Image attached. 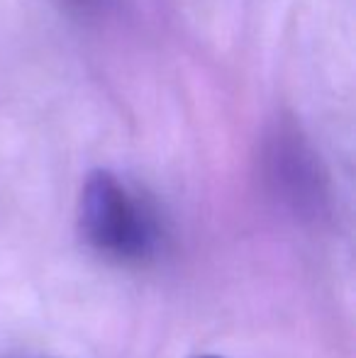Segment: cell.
I'll use <instances>...</instances> for the list:
<instances>
[{
  "label": "cell",
  "mask_w": 356,
  "mask_h": 358,
  "mask_svg": "<svg viewBox=\"0 0 356 358\" xmlns=\"http://www.w3.org/2000/svg\"><path fill=\"white\" fill-rule=\"evenodd\" d=\"M190 358H222V356H215V354H198V356H190Z\"/></svg>",
  "instance_id": "277c9868"
},
{
  "label": "cell",
  "mask_w": 356,
  "mask_h": 358,
  "mask_svg": "<svg viewBox=\"0 0 356 358\" xmlns=\"http://www.w3.org/2000/svg\"><path fill=\"white\" fill-rule=\"evenodd\" d=\"M262 178L269 195L300 220H320L329 210V185L308 137L280 120L264 137Z\"/></svg>",
  "instance_id": "7a4b0ae2"
},
{
  "label": "cell",
  "mask_w": 356,
  "mask_h": 358,
  "mask_svg": "<svg viewBox=\"0 0 356 358\" xmlns=\"http://www.w3.org/2000/svg\"><path fill=\"white\" fill-rule=\"evenodd\" d=\"M83 241L103 259L142 264L157 251L159 224L152 210L113 171L88 173L78 195Z\"/></svg>",
  "instance_id": "6da1fadb"
},
{
  "label": "cell",
  "mask_w": 356,
  "mask_h": 358,
  "mask_svg": "<svg viewBox=\"0 0 356 358\" xmlns=\"http://www.w3.org/2000/svg\"><path fill=\"white\" fill-rule=\"evenodd\" d=\"M69 8H76L78 13H103L105 5H110L113 0H64Z\"/></svg>",
  "instance_id": "3957f363"
}]
</instances>
